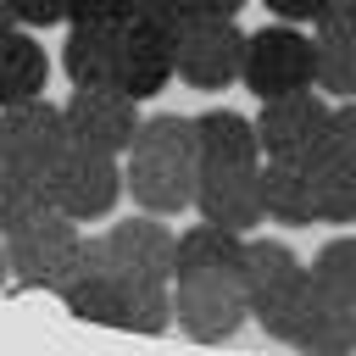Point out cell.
I'll list each match as a JSON object with an SVG mask.
<instances>
[{
	"mask_svg": "<svg viewBox=\"0 0 356 356\" xmlns=\"http://www.w3.org/2000/svg\"><path fill=\"white\" fill-rule=\"evenodd\" d=\"M195 178H200V145H195V117L156 111L139 122L128 156H122V184L139 211L178 217L195 206Z\"/></svg>",
	"mask_w": 356,
	"mask_h": 356,
	"instance_id": "6da1fadb",
	"label": "cell"
},
{
	"mask_svg": "<svg viewBox=\"0 0 356 356\" xmlns=\"http://www.w3.org/2000/svg\"><path fill=\"white\" fill-rule=\"evenodd\" d=\"M239 83L256 100L273 95H295V89H317V39L300 33V22H273L256 28L245 39V72Z\"/></svg>",
	"mask_w": 356,
	"mask_h": 356,
	"instance_id": "7a4b0ae2",
	"label": "cell"
},
{
	"mask_svg": "<svg viewBox=\"0 0 356 356\" xmlns=\"http://www.w3.org/2000/svg\"><path fill=\"white\" fill-rule=\"evenodd\" d=\"M78 250H83L78 217H67V211H56V206L33 211L22 228L6 234V261H11V278H17L22 289H56L61 273L78 261Z\"/></svg>",
	"mask_w": 356,
	"mask_h": 356,
	"instance_id": "3957f363",
	"label": "cell"
},
{
	"mask_svg": "<svg viewBox=\"0 0 356 356\" xmlns=\"http://www.w3.org/2000/svg\"><path fill=\"white\" fill-rule=\"evenodd\" d=\"M122 161L106 156V150H89V145H67L56 156V167L44 172V195L56 211L78 217V222H95L106 217L117 200H122Z\"/></svg>",
	"mask_w": 356,
	"mask_h": 356,
	"instance_id": "277c9868",
	"label": "cell"
},
{
	"mask_svg": "<svg viewBox=\"0 0 356 356\" xmlns=\"http://www.w3.org/2000/svg\"><path fill=\"white\" fill-rule=\"evenodd\" d=\"M89 245H95V261L111 278H122V284H172V245H178V234L167 222H156V211L111 222Z\"/></svg>",
	"mask_w": 356,
	"mask_h": 356,
	"instance_id": "5b68a950",
	"label": "cell"
},
{
	"mask_svg": "<svg viewBox=\"0 0 356 356\" xmlns=\"http://www.w3.org/2000/svg\"><path fill=\"white\" fill-rule=\"evenodd\" d=\"M245 39H250V33H245L234 17H195V22L178 33V44H172L178 83H189V89H200V95L239 83V72H245Z\"/></svg>",
	"mask_w": 356,
	"mask_h": 356,
	"instance_id": "8992f818",
	"label": "cell"
},
{
	"mask_svg": "<svg viewBox=\"0 0 356 356\" xmlns=\"http://www.w3.org/2000/svg\"><path fill=\"white\" fill-rule=\"evenodd\" d=\"M328 117L334 106L317 95V89H295V95H273L261 100L256 111V139H261V156H278V161H312L328 139Z\"/></svg>",
	"mask_w": 356,
	"mask_h": 356,
	"instance_id": "52a82bcc",
	"label": "cell"
},
{
	"mask_svg": "<svg viewBox=\"0 0 356 356\" xmlns=\"http://www.w3.org/2000/svg\"><path fill=\"white\" fill-rule=\"evenodd\" d=\"M250 300L239 278H172V323L200 339V345H222L245 328Z\"/></svg>",
	"mask_w": 356,
	"mask_h": 356,
	"instance_id": "ba28073f",
	"label": "cell"
},
{
	"mask_svg": "<svg viewBox=\"0 0 356 356\" xmlns=\"http://www.w3.org/2000/svg\"><path fill=\"white\" fill-rule=\"evenodd\" d=\"M61 117H67V134L72 145H89V150H106V156H128L134 134H139V100L122 95L117 83H100V89H72L61 100Z\"/></svg>",
	"mask_w": 356,
	"mask_h": 356,
	"instance_id": "9c48e42d",
	"label": "cell"
},
{
	"mask_svg": "<svg viewBox=\"0 0 356 356\" xmlns=\"http://www.w3.org/2000/svg\"><path fill=\"white\" fill-rule=\"evenodd\" d=\"M0 122H6V161H11V167H28V172H39V178H44V172L56 167V156L72 145L61 106H50L44 95L17 100V106H0Z\"/></svg>",
	"mask_w": 356,
	"mask_h": 356,
	"instance_id": "30bf717a",
	"label": "cell"
},
{
	"mask_svg": "<svg viewBox=\"0 0 356 356\" xmlns=\"http://www.w3.org/2000/svg\"><path fill=\"white\" fill-rule=\"evenodd\" d=\"M195 211L206 222L250 234L261 222V167H200V178H195Z\"/></svg>",
	"mask_w": 356,
	"mask_h": 356,
	"instance_id": "8fae6325",
	"label": "cell"
},
{
	"mask_svg": "<svg viewBox=\"0 0 356 356\" xmlns=\"http://www.w3.org/2000/svg\"><path fill=\"white\" fill-rule=\"evenodd\" d=\"M172 44L167 33L145 28V22H122V56H117V89L134 95V100H156L172 78H178V61H172Z\"/></svg>",
	"mask_w": 356,
	"mask_h": 356,
	"instance_id": "7c38bea8",
	"label": "cell"
},
{
	"mask_svg": "<svg viewBox=\"0 0 356 356\" xmlns=\"http://www.w3.org/2000/svg\"><path fill=\"white\" fill-rule=\"evenodd\" d=\"M245 267V234L222 222H195L172 245V278H239Z\"/></svg>",
	"mask_w": 356,
	"mask_h": 356,
	"instance_id": "4fadbf2b",
	"label": "cell"
},
{
	"mask_svg": "<svg viewBox=\"0 0 356 356\" xmlns=\"http://www.w3.org/2000/svg\"><path fill=\"white\" fill-rule=\"evenodd\" d=\"M261 222H284V228H312V222H323L306 161H278V156L261 161Z\"/></svg>",
	"mask_w": 356,
	"mask_h": 356,
	"instance_id": "5bb4252c",
	"label": "cell"
},
{
	"mask_svg": "<svg viewBox=\"0 0 356 356\" xmlns=\"http://www.w3.org/2000/svg\"><path fill=\"white\" fill-rule=\"evenodd\" d=\"M195 145H200V167H261L256 117H239L228 106L195 117Z\"/></svg>",
	"mask_w": 356,
	"mask_h": 356,
	"instance_id": "9a60e30c",
	"label": "cell"
},
{
	"mask_svg": "<svg viewBox=\"0 0 356 356\" xmlns=\"http://www.w3.org/2000/svg\"><path fill=\"white\" fill-rule=\"evenodd\" d=\"M117 56H122V28L72 22V33H67V44H61V67H67L72 89L117 83Z\"/></svg>",
	"mask_w": 356,
	"mask_h": 356,
	"instance_id": "2e32d148",
	"label": "cell"
},
{
	"mask_svg": "<svg viewBox=\"0 0 356 356\" xmlns=\"http://www.w3.org/2000/svg\"><path fill=\"white\" fill-rule=\"evenodd\" d=\"M44 83H50V56H44V44L17 22L11 33H0V106L33 100V95H44Z\"/></svg>",
	"mask_w": 356,
	"mask_h": 356,
	"instance_id": "e0dca14e",
	"label": "cell"
},
{
	"mask_svg": "<svg viewBox=\"0 0 356 356\" xmlns=\"http://www.w3.org/2000/svg\"><path fill=\"white\" fill-rule=\"evenodd\" d=\"M300 273H306V267H300V256H295L284 239H250V234H245V267H239V284H245L250 312L267 306L273 295H284Z\"/></svg>",
	"mask_w": 356,
	"mask_h": 356,
	"instance_id": "ac0fdd59",
	"label": "cell"
},
{
	"mask_svg": "<svg viewBox=\"0 0 356 356\" xmlns=\"http://www.w3.org/2000/svg\"><path fill=\"white\" fill-rule=\"evenodd\" d=\"M312 189H317V217L323 222H356V167L317 150L312 161Z\"/></svg>",
	"mask_w": 356,
	"mask_h": 356,
	"instance_id": "d6986e66",
	"label": "cell"
},
{
	"mask_svg": "<svg viewBox=\"0 0 356 356\" xmlns=\"http://www.w3.org/2000/svg\"><path fill=\"white\" fill-rule=\"evenodd\" d=\"M312 278H317V284H323L334 300L356 306V234L328 239V245L312 256Z\"/></svg>",
	"mask_w": 356,
	"mask_h": 356,
	"instance_id": "ffe728a7",
	"label": "cell"
},
{
	"mask_svg": "<svg viewBox=\"0 0 356 356\" xmlns=\"http://www.w3.org/2000/svg\"><path fill=\"white\" fill-rule=\"evenodd\" d=\"M317 89L334 100H356V39L317 33Z\"/></svg>",
	"mask_w": 356,
	"mask_h": 356,
	"instance_id": "44dd1931",
	"label": "cell"
},
{
	"mask_svg": "<svg viewBox=\"0 0 356 356\" xmlns=\"http://www.w3.org/2000/svg\"><path fill=\"white\" fill-rule=\"evenodd\" d=\"M134 22H145V28L167 33V39H178V33L195 22V11H189V0H139V6H134Z\"/></svg>",
	"mask_w": 356,
	"mask_h": 356,
	"instance_id": "7402d4cb",
	"label": "cell"
},
{
	"mask_svg": "<svg viewBox=\"0 0 356 356\" xmlns=\"http://www.w3.org/2000/svg\"><path fill=\"white\" fill-rule=\"evenodd\" d=\"M323 150L356 167V100H339V106H334V117H328V139H323Z\"/></svg>",
	"mask_w": 356,
	"mask_h": 356,
	"instance_id": "603a6c76",
	"label": "cell"
},
{
	"mask_svg": "<svg viewBox=\"0 0 356 356\" xmlns=\"http://www.w3.org/2000/svg\"><path fill=\"white\" fill-rule=\"evenodd\" d=\"M134 6H139V0H72V11H67V22H95V28H122V22L134 17Z\"/></svg>",
	"mask_w": 356,
	"mask_h": 356,
	"instance_id": "cb8c5ba5",
	"label": "cell"
},
{
	"mask_svg": "<svg viewBox=\"0 0 356 356\" xmlns=\"http://www.w3.org/2000/svg\"><path fill=\"white\" fill-rule=\"evenodd\" d=\"M323 39H356V0H328L312 22Z\"/></svg>",
	"mask_w": 356,
	"mask_h": 356,
	"instance_id": "d4e9b609",
	"label": "cell"
},
{
	"mask_svg": "<svg viewBox=\"0 0 356 356\" xmlns=\"http://www.w3.org/2000/svg\"><path fill=\"white\" fill-rule=\"evenodd\" d=\"M11 11L22 28H56V22H67L72 0H11Z\"/></svg>",
	"mask_w": 356,
	"mask_h": 356,
	"instance_id": "484cf974",
	"label": "cell"
},
{
	"mask_svg": "<svg viewBox=\"0 0 356 356\" xmlns=\"http://www.w3.org/2000/svg\"><path fill=\"white\" fill-rule=\"evenodd\" d=\"M278 22H317V11L328 6V0H261Z\"/></svg>",
	"mask_w": 356,
	"mask_h": 356,
	"instance_id": "4316f807",
	"label": "cell"
},
{
	"mask_svg": "<svg viewBox=\"0 0 356 356\" xmlns=\"http://www.w3.org/2000/svg\"><path fill=\"white\" fill-rule=\"evenodd\" d=\"M239 6H245V0H189L195 17H239Z\"/></svg>",
	"mask_w": 356,
	"mask_h": 356,
	"instance_id": "83f0119b",
	"label": "cell"
},
{
	"mask_svg": "<svg viewBox=\"0 0 356 356\" xmlns=\"http://www.w3.org/2000/svg\"><path fill=\"white\" fill-rule=\"evenodd\" d=\"M17 28V11H11V0H0V33H11Z\"/></svg>",
	"mask_w": 356,
	"mask_h": 356,
	"instance_id": "f1b7e54d",
	"label": "cell"
},
{
	"mask_svg": "<svg viewBox=\"0 0 356 356\" xmlns=\"http://www.w3.org/2000/svg\"><path fill=\"white\" fill-rule=\"evenodd\" d=\"M6 278H11V261H6V245H0V289H6Z\"/></svg>",
	"mask_w": 356,
	"mask_h": 356,
	"instance_id": "f546056e",
	"label": "cell"
},
{
	"mask_svg": "<svg viewBox=\"0 0 356 356\" xmlns=\"http://www.w3.org/2000/svg\"><path fill=\"white\" fill-rule=\"evenodd\" d=\"M0 167H6V122H0Z\"/></svg>",
	"mask_w": 356,
	"mask_h": 356,
	"instance_id": "4dcf8cb0",
	"label": "cell"
}]
</instances>
